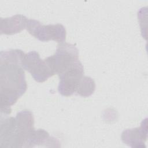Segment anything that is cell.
Returning a JSON list of instances; mask_svg holds the SVG:
<instances>
[{
    "label": "cell",
    "mask_w": 148,
    "mask_h": 148,
    "mask_svg": "<svg viewBox=\"0 0 148 148\" xmlns=\"http://www.w3.org/2000/svg\"><path fill=\"white\" fill-rule=\"evenodd\" d=\"M24 52L19 49L1 51V114L8 116L11 113L10 106L27 90L22 60Z\"/></svg>",
    "instance_id": "1"
},
{
    "label": "cell",
    "mask_w": 148,
    "mask_h": 148,
    "mask_svg": "<svg viewBox=\"0 0 148 148\" xmlns=\"http://www.w3.org/2000/svg\"><path fill=\"white\" fill-rule=\"evenodd\" d=\"M45 60L53 75H59L79 60V51L72 44L60 43L55 54Z\"/></svg>",
    "instance_id": "2"
},
{
    "label": "cell",
    "mask_w": 148,
    "mask_h": 148,
    "mask_svg": "<svg viewBox=\"0 0 148 148\" xmlns=\"http://www.w3.org/2000/svg\"><path fill=\"white\" fill-rule=\"evenodd\" d=\"M27 30L29 33L42 42L52 40L58 43L65 42L66 29L61 24L43 25L38 20L28 19Z\"/></svg>",
    "instance_id": "3"
},
{
    "label": "cell",
    "mask_w": 148,
    "mask_h": 148,
    "mask_svg": "<svg viewBox=\"0 0 148 148\" xmlns=\"http://www.w3.org/2000/svg\"><path fill=\"white\" fill-rule=\"evenodd\" d=\"M58 76L59 93L63 96H71L76 92L80 82L84 76L83 66L78 60Z\"/></svg>",
    "instance_id": "4"
},
{
    "label": "cell",
    "mask_w": 148,
    "mask_h": 148,
    "mask_svg": "<svg viewBox=\"0 0 148 148\" xmlns=\"http://www.w3.org/2000/svg\"><path fill=\"white\" fill-rule=\"evenodd\" d=\"M22 66L38 82H44L53 76L45 60H42L39 53L35 51L24 54L22 60Z\"/></svg>",
    "instance_id": "5"
},
{
    "label": "cell",
    "mask_w": 148,
    "mask_h": 148,
    "mask_svg": "<svg viewBox=\"0 0 148 148\" xmlns=\"http://www.w3.org/2000/svg\"><path fill=\"white\" fill-rule=\"evenodd\" d=\"M1 117V147H17V134L16 118L13 117Z\"/></svg>",
    "instance_id": "6"
},
{
    "label": "cell",
    "mask_w": 148,
    "mask_h": 148,
    "mask_svg": "<svg viewBox=\"0 0 148 148\" xmlns=\"http://www.w3.org/2000/svg\"><path fill=\"white\" fill-rule=\"evenodd\" d=\"M18 147H23L24 143L27 135L35 128L34 119L32 113L28 110L18 112L16 116Z\"/></svg>",
    "instance_id": "7"
},
{
    "label": "cell",
    "mask_w": 148,
    "mask_h": 148,
    "mask_svg": "<svg viewBox=\"0 0 148 148\" xmlns=\"http://www.w3.org/2000/svg\"><path fill=\"white\" fill-rule=\"evenodd\" d=\"M147 136V123L143 121L140 127L124 130L121 134V140L131 147H143Z\"/></svg>",
    "instance_id": "8"
},
{
    "label": "cell",
    "mask_w": 148,
    "mask_h": 148,
    "mask_svg": "<svg viewBox=\"0 0 148 148\" xmlns=\"http://www.w3.org/2000/svg\"><path fill=\"white\" fill-rule=\"evenodd\" d=\"M28 19L23 14H15L10 17L1 18V34L13 35L26 28Z\"/></svg>",
    "instance_id": "9"
},
{
    "label": "cell",
    "mask_w": 148,
    "mask_h": 148,
    "mask_svg": "<svg viewBox=\"0 0 148 148\" xmlns=\"http://www.w3.org/2000/svg\"><path fill=\"white\" fill-rule=\"evenodd\" d=\"M95 89L94 80L90 77L84 76L80 82L76 92L82 97H88L94 92Z\"/></svg>",
    "instance_id": "10"
}]
</instances>
